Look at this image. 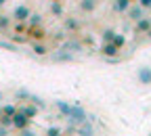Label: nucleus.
Masks as SVG:
<instances>
[{
	"label": "nucleus",
	"instance_id": "f257e3e1",
	"mask_svg": "<svg viewBox=\"0 0 151 136\" xmlns=\"http://www.w3.org/2000/svg\"><path fill=\"white\" fill-rule=\"evenodd\" d=\"M0 46L38 59L122 61L151 46V0H0Z\"/></svg>",
	"mask_w": 151,
	"mask_h": 136
}]
</instances>
